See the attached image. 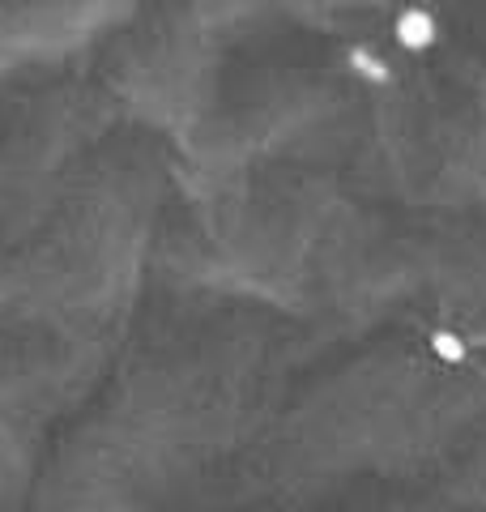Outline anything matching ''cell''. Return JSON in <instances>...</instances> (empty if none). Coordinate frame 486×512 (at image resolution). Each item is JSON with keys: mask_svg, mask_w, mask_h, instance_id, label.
Returning a JSON list of instances; mask_svg holds the SVG:
<instances>
[{"mask_svg": "<svg viewBox=\"0 0 486 512\" xmlns=\"http://www.w3.org/2000/svg\"><path fill=\"white\" fill-rule=\"evenodd\" d=\"M388 35H393V43L405 56H427V52H435V43H440V18H435L427 5H405L393 13Z\"/></svg>", "mask_w": 486, "mask_h": 512, "instance_id": "1", "label": "cell"}, {"mask_svg": "<svg viewBox=\"0 0 486 512\" xmlns=\"http://www.w3.org/2000/svg\"><path fill=\"white\" fill-rule=\"evenodd\" d=\"M346 64H350V73L367 86L393 82V60H388L384 52H376V47H346Z\"/></svg>", "mask_w": 486, "mask_h": 512, "instance_id": "2", "label": "cell"}, {"mask_svg": "<svg viewBox=\"0 0 486 512\" xmlns=\"http://www.w3.org/2000/svg\"><path fill=\"white\" fill-rule=\"evenodd\" d=\"M431 355L440 363H448V367H457V363L469 359V342L461 338L457 329H435L431 333Z\"/></svg>", "mask_w": 486, "mask_h": 512, "instance_id": "3", "label": "cell"}]
</instances>
